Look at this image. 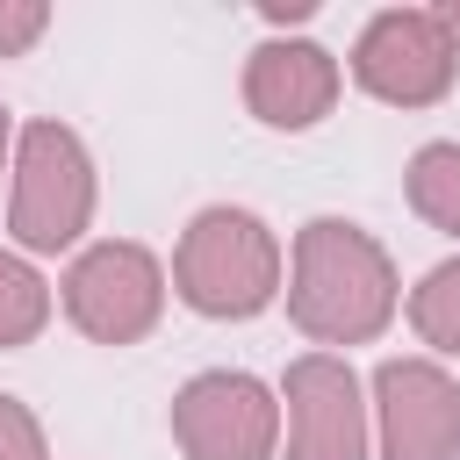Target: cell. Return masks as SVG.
<instances>
[{
    "label": "cell",
    "instance_id": "obj_12",
    "mask_svg": "<svg viewBox=\"0 0 460 460\" xmlns=\"http://www.w3.org/2000/svg\"><path fill=\"white\" fill-rule=\"evenodd\" d=\"M402 316H410V338L431 352V359H460V252L424 266L417 288H402Z\"/></svg>",
    "mask_w": 460,
    "mask_h": 460
},
{
    "label": "cell",
    "instance_id": "obj_16",
    "mask_svg": "<svg viewBox=\"0 0 460 460\" xmlns=\"http://www.w3.org/2000/svg\"><path fill=\"white\" fill-rule=\"evenodd\" d=\"M438 22H446V36H453V50H460V0H438Z\"/></svg>",
    "mask_w": 460,
    "mask_h": 460
},
{
    "label": "cell",
    "instance_id": "obj_8",
    "mask_svg": "<svg viewBox=\"0 0 460 460\" xmlns=\"http://www.w3.org/2000/svg\"><path fill=\"white\" fill-rule=\"evenodd\" d=\"M374 460H460V374L431 352H388L367 374Z\"/></svg>",
    "mask_w": 460,
    "mask_h": 460
},
{
    "label": "cell",
    "instance_id": "obj_6",
    "mask_svg": "<svg viewBox=\"0 0 460 460\" xmlns=\"http://www.w3.org/2000/svg\"><path fill=\"white\" fill-rule=\"evenodd\" d=\"M165 431L180 460H280V388L252 367H201L172 388Z\"/></svg>",
    "mask_w": 460,
    "mask_h": 460
},
{
    "label": "cell",
    "instance_id": "obj_9",
    "mask_svg": "<svg viewBox=\"0 0 460 460\" xmlns=\"http://www.w3.org/2000/svg\"><path fill=\"white\" fill-rule=\"evenodd\" d=\"M345 93V58L316 36H259L244 50V72H237V101L259 129L273 137H302L316 129Z\"/></svg>",
    "mask_w": 460,
    "mask_h": 460
},
{
    "label": "cell",
    "instance_id": "obj_3",
    "mask_svg": "<svg viewBox=\"0 0 460 460\" xmlns=\"http://www.w3.org/2000/svg\"><path fill=\"white\" fill-rule=\"evenodd\" d=\"M7 244L29 259H72L93 244V216H101V165L93 144L58 122V115H29L14 137V180H7Z\"/></svg>",
    "mask_w": 460,
    "mask_h": 460
},
{
    "label": "cell",
    "instance_id": "obj_5",
    "mask_svg": "<svg viewBox=\"0 0 460 460\" xmlns=\"http://www.w3.org/2000/svg\"><path fill=\"white\" fill-rule=\"evenodd\" d=\"M345 79L367 101L402 108V115L438 108L453 93V79H460V50H453V36L438 22V0L431 7H374L359 22L352 50H345Z\"/></svg>",
    "mask_w": 460,
    "mask_h": 460
},
{
    "label": "cell",
    "instance_id": "obj_10",
    "mask_svg": "<svg viewBox=\"0 0 460 460\" xmlns=\"http://www.w3.org/2000/svg\"><path fill=\"white\" fill-rule=\"evenodd\" d=\"M402 201H410V216H417L424 230H438V237L460 244V137H431V144L410 151V165H402Z\"/></svg>",
    "mask_w": 460,
    "mask_h": 460
},
{
    "label": "cell",
    "instance_id": "obj_15",
    "mask_svg": "<svg viewBox=\"0 0 460 460\" xmlns=\"http://www.w3.org/2000/svg\"><path fill=\"white\" fill-rule=\"evenodd\" d=\"M14 137H22V122H14V108L0 101V208H7V180H14Z\"/></svg>",
    "mask_w": 460,
    "mask_h": 460
},
{
    "label": "cell",
    "instance_id": "obj_11",
    "mask_svg": "<svg viewBox=\"0 0 460 460\" xmlns=\"http://www.w3.org/2000/svg\"><path fill=\"white\" fill-rule=\"evenodd\" d=\"M58 316V288L43 280V266L14 244H0V352H22L50 331Z\"/></svg>",
    "mask_w": 460,
    "mask_h": 460
},
{
    "label": "cell",
    "instance_id": "obj_1",
    "mask_svg": "<svg viewBox=\"0 0 460 460\" xmlns=\"http://www.w3.org/2000/svg\"><path fill=\"white\" fill-rule=\"evenodd\" d=\"M288 323L309 338V352H345L388 338L402 316V273L395 252L352 223V216H309L288 237Z\"/></svg>",
    "mask_w": 460,
    "mask_h": 460
},
{
    "label": "cell",
    "instance_id": "obj_7",
    "mask_svg": "<svg viewBox=\"0 0 460 460\" xmlns=\"http://www.w3.org/2000/svg\"><path fill=\"white\" fill-rule=\"evenodd\" d=\"M273 388H280V460H374L367 374L345 352H295Z\"/></svg>",
    "mask_w": 460,
    "mask_h": 460
},
{
    "label": "cell",
    "instance_id": "obj_2",
    "mask_svg": "<svg viewBox=\"0 0 460 460\" xmlns=\"http://www.w3.org/2000/svg\"><path fill=\"white\" fill-rule=\"evenodd\" d=\"M172 302L201 323H252L288 295V244L244 201H208L172 237Z\"/></svg>",
    "mask_w": 460,
    "mask_h": 460
},
{
    "label": "cell",
    "instance_id": "obj_14",
    "mask_svg": "<svg viewBox=\"0 0 460 460\" xmlns=\"http://www.w3.org/2000/svg\"><path fill=\"white\" fill-rule=\"evenodd\" d=\"M50 36V0H0V58H29Z\"/></svg>",
    "mask_w": 460,
    "mask_h": 460
},
{
    "label": "cell",
    "instance_id": "obj_13",
    "mask_svg": "<svg viewBox=\"0 0 460 460\" xmlns=\"http://www.w3.org/2000/svg\"><path fill=\"white\" fill-rule=\"evenodd\" d=\"M0 460H50V431L14 388H0Z\"/></svg>",
    "mask_w": 460,
    "mask_h": 460
},
{
    "label": "cell",
    "instance_id": "obj_4",
    "mask_svg": "<svg viewBox=\"0 0 460 460\" xmlns=\"http://www.w3.org/2000/svg\"><path fill=\"white\" fill-rule=\"evenodd\" d=\"M165 302H172V273L137 237H93L58 273V316L86 345H108V352L144 345L165 323Z\"/></svg>",
    "mask_w": 460,
    "mask_h": 460
}]
</instances>
